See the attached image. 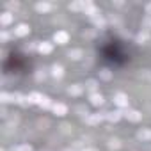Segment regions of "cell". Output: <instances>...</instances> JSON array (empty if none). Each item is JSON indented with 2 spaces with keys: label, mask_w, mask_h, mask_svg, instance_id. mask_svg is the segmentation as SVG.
I'll return each mask as SVG.
<instances>
[{
  "label": "cell",
  "mask_w": 151,
  "mask_h": 151,
  "mask_svg": "<svg viewBox=\"0 0 151 151\" xmlns=\"http://www.w3.org/2000/svg\"><path fill=\"white\" fill-rule=\"evenodd\" d=\"M53 41H55V43H59V45H66V43L69 41V34H68V32H64V30H59V32H55Z\"/></svg>",
  "instance_id": "6da1fadb"
},
{
  "label": "cell",
  "mask_w": 151,
  "mask_h": 151,
  "mask_svg": "<svg viewBox=\"0 0 151 151\" xmlns=\"http://www.w3.org/2000/svg\"><path fill=\"white\" fill-rule=\"evenodd\" d=\"M114 101H116L117 107H128V96L123 94V93H117V94L114 96Z\"/></svg>",
  "instance_id": "7a4b0ae2"
},
{
  "label": "cell",
  "mask_w": 151,
  "mask_h": 151,
  "mask_svg": "<svg viewBox=\"0 0 151 151\" xmlns=\"http://www.w3.org/2000/svg\"><path fill=\"white\" fill-rule=\"evenodd\" d=\"M68 57H69L71 60H80V59L84 57V52H82L80 48H73V50L68 52Z\"/></svg>",
  "instance_id": "3957f363"
},
{
  "label": "cell",
  "mask_w": 151,
  "mask_h": 151,
  "mask_svg": "<svg viewBox=\"0 0 151 151\" xmlns=\"http://www.w3.org/2000/svg\"><path fill=\"white\" fill-rule=\"evenodd\" d=\"M124 117L126 119H130V121H133V123H137V121H140V112L139 110H126L124 112Z\"/></svg>",
  "instance_id": "277c9868"
},
{
  "label": "cell",
  "mask_w": 151,
  "mask_h": 151,
  "mask_svg": "<svg viewBox=\"0 0 151 151\" xmlns=\"http://www.w3.org/2000/svg\"><path fill=\"white\" fill-rule=\"evenodd\" d=\"M52 77H53V78H62V77H64L62 66H59V64H53V66H52Z\"/></svg>",
  "instance_id": "5b68a950"
},
{
  "label": "cell",
  "mask_w": 151,
  "mask_h": 151,
  "mask_svg": "<svg viewBox=\"0 0 151 151\" xmlns=\"http://www.w3.org/2000/svg\"><path fill=\"white\" fill-rule=\"evenodd\" d=\"M82 91H84V87H82L80 84H73V86L68 87V93H69L71 96H78V94H82Z\"/></svg>",
  "instance_id": "8992f818"
},
{
  "label": "cell",
  "mask_w": 151,
  "mask_h": 151,
  "mask_svg": "<svg viewBox=\"0 0 151 151\" xmlns=\"http://www.w3.org/2000/svg\"><path fill=\"white\" fill-rule=\"evenodd\" d=\"M29 30H30V27H29V25H25V23H22V25H18V27L14 29V34L22 37V36H27V34H29Z\"/></svg>",
  "instance_id": "52a82bcc"
},
{
  "label": "cell",
  "mask_w": 151,
  "mask_h": 151,
  "mask_svg": "<svg viewBox=\"0 0 151 151\" xmlns=\"http://www.w3.org/2000/svg\"><path fill=\"white\" fill-rule=\"evenodd\" d=\"M52 110H53L57 116H64V114L68 112V109H66V105H64V103H53Z\"/></svg>",
  "instance_id": "ba28073f"
},
{
  "label": "cell",
  "mask_w": 151,
  "mask_h": 151,
  "mask_svg": "<svg viewBox=\"0 0 151 151\" xmlns=\"http://www.w3.org/2000/svg\"><path fill=\"white\" fill-rule=\"evenodd\" d=\"M52 48H53V46H52V43H46V41H43V43H39V45H37V50H39L41 53H50V52H52Z\"/></svg>",
  "instance_id": "9c48e42d"
},
{
  "label": "cell",
  "mask_w": 151,
  "mask_h": 151,
  "mask_svg": "<svg viewBox=\"0 0 151 151\" xmlns=\"http://www.w3.org/2000/svg\"><path fill=\"white\" fill-rule=\"evenodd\" d=\"M121 116H123V112H121V110H114V112H109L105 117H107L109 121L116 123V121H119V119H121Z\"/></svg>",
  "instance_id": "30bf717a"
},
{
  "label": "cell",
  "mask_w": 151,
  "mask_h": 151,
  "mask_svg": "<svg viewBox=\"0 0 151 151\" xmlns=\"http://www.w3.org/2000/svg\"><path fill=\"white\" fill-rule=\"evenodd\" d=\"M50 7H52V6H50L48 2H37V4H36V11H37V13H48Z\"/></svg>",
  "instance_id": "8fae6325"
},
{
  "label": "cell",
  "mask_w": 151,
  "mask_h": 151,
  "mask_svg": "<svg viewBox=\"0 0 151 151\" xmlns=\"http://www.w3.org/2000/svg\"><path fill=\"white\" fill-rule=\"evenodd\" d=\"M101 119H103V116H100V114H93V116H87V117H86L87 124H98Z\"/></svg>",
  "instance_id": "7c38bea8"
},
{
  "label": "cell",
  "mask_w": 151,
  "mask_h": 151,
  "mask_svg": "<svg viewBox=\"0 0 151 151\" xmlns=\"http://www.w3.org/2000/svg\"><path fill=\"white\" fill-rule=\"evenodd\" d=\"M137 137H139L140 140H149V139H151V132L146 130V128H142V130L137 132Z\"/></svg>",
  "instance_id": "4fadbf2b"
},
{
  "label": "cell",
  "mask_w": 151,
  "mask_h": 151,
  "mask_svg": "<svg viewBox=\"0 0 151 151\" xmlns=\"http://www.w3.org/2000/svg\"><path fill=\"white\" fill-rule=\"evenodd\" d=\"M13 13H4L2 16H0V23H2V25H9L11 22H13Z\"/></svg>",
  "instance_id": "5bb4252c"
},
{
  "label": "cell",
  "mask_w": 151,
  "mask_h": 151,
  "mask_svg": "<svg viewBox=\"0 0 151 151\" xmlns=\"http://www.w3.org/2000/svg\"><path fill=\"white\" fill-rule=\"evenodd\" d=\"M147 39H149V32H146V30H140V32L137 34V43H139V45L146 43Z\"/></svg>",
  "instance_id": "9a60e30c"
},
{
  "label": "cell",
  "mask_w": 151,
  "mask_h": 151,
  "mask_svg": "<svg viewBox=\"0 0 151 151\" xmlns=\"http://www.w3.org/2000/svg\"><path fill=\"white\" fill-rule=\"evenodd\" d=\"M91 103H93V105H101V103H103V96L98 94V93L91 94Z\"/></svg>",
  "instance_id": "2e32d148"
},
{
  "label": "cell",
  "mask_w": 151,
  "mask_h": 151,
  "mask_svg": "<svg viewBox=\"0 0 151 151\" xmlns=\"http://www.w3.org/2000/svg\"><path fill=\"white\" fill-rule=\"evenodd\" d=\"M41 100H43V96H41L39 93H32V94L29 96V101H30V103H41Z\"/></svg>",
  "instance_id": "e0dca14e"
},
{
  "label": "cell",
  "mask_w": 151,
  "mask_h": 151,
  "mask_svg": "<svg viewBox=\"0 0 151 151\" xmlns=\"http://www.w3.org/2000/svg\"><path fill=\"white\" fill-rule=\"evenodd\" d=\"M84 6H86V2H73V4H69V9H73V11H84Z\"/></svg>",
  "instance_id": "ac0fdd59"
},
{
  "label": "cell",
  "mask_w": 151,
  "mask_h": 151,
  "mask_svg": "<svg viewBox=\"0 0 151 151\" xmlns=\"http://www.w3.org/2000/svg\"><path fill=\"white\" fill-rule=\"evenodd\" d=\"M0 101H2V103L14 101V96H13V94H7V93H2V94H0Z\"/></svg>",
  "instance_id": "d6986e66"
},
{
  "label": "cell",
  "mask_w": 151,
  "mask_h": 151,
  "mask_svg": "<svg viewBox=\"0 0 151 151\" xmlns=\"http://www.w3.org/2000/svg\"><path fill=\"white\" fill-rule=\"evenodd\" d=\"M96 87H98V82H96V80H87V82H86V89H89V91H93V94H94V91H96Z\"/></svg>",
  "instance_id": "ffe728a7"
},
{
  "label": "cell",
  "mask_w": 151,
  "mask_h": 151,
  "mask_svg": "<svg viewBox=\"0 0 151 151\" xmlns=\"http://www.w3.org/2000/svg\"><path fill=\"white\" fill-rule=\"evenodd\" d=\"M13 96H14V101H16L18 105H27V101H25V96H23V94H20V93H14Z\"/></svg>",
  "instance_id": "44dd1931"
},
{
  "label": "cell",
  "mask_w": 151,
  "mask_h": 151,
  "mask_svg": "<svg viewBox=\"0 0 151 151\" xmlns=\"http://www.w3.org/2000/svg\"><path fill=\"white\" fill-rule=\"evenodd\" d=\"M109 147L110 149H119L121 147V140L119 139H110L109 140Z\"/></svg>",
  "instance_id": "7402d4cb"
},
{
  "label": "cell",
  "mask_w": 151,
  "mask_h": 151,
  "mask_svg": "<svg viewBox=\"0 0 151 151\" xmlns=\"http://www.w3.org/2000/svg\"><path fill=\"white\" fill-rule=\"evenodd\" d=\"M39 105H41L43 109H50V107H53V105H52V100H50L48 96H43V100H41Z\"/></svg>",
  "instance_id": "603a6c76"
},
{
  "label": "cell",
  "mask_w": 151,
  "mask_h": 151,
  "mask_svg": "<svg viewBox=\"0 0 151 151\" xmlns=\"http://www.w3.org/2000/svg\"><path fill=\"white\" fill-rule=\"evenodd\" d=\"M11 151H32V147H30L29 144H22V146H16V147H13Z\"/></svg>",
  "instance_id": "cb8c5ba5"
},
{
  "label": "cell",
  "mask_w": 151,
  "mask_h": 151,
  "mask_svg": "<svg viewBox=\"0 0 151 151\" xmlns=\"http://www.w3.org/2000/svg\"><path fill=\"white\" fill-rule=\"evenodd\" d=\"M93 22H94V25H96V27H100V29H103V27H105V20H103V18H100V16L93 18Z\"/></svg>",
  "instance_id": "d4e9b609"
},
{
  "label": "cell",
  "mask_w": 151,
  "mask_h": 151,
  "mask_svg": "<svg viewBox=\"0 0 151 151\" xmlns=\"http://www.w3.org/2000/svg\"><path fill=\"white\" fill-rule=\"evenodd\" d=\"M45 77H46L45 69H37V73H36V80H37V82H41V80H45Z\"/></svg>",
  "instance_id": "484cf974"
},
{
  "label": "cell",
  "mask_w": 151,
  "mask_h": 151,
  "mask_svg": "<svg viewBox=\"0 0 151 151\" xmlns=\"http://www.w3.org/2000/svg\"><path fill=\"white\" fill-rule=\"evenodd\" d=\"M100 77H101L103 80H109L112 75H110V71H109V69H101V71H100Z\"/></svg>",
  "instance_id": "4316f807"
},
{
  "label": "cell",
  "mask_w": 151,
  "mask_h": 151,
  "mask_svg": "<svg viewBox=\"0 0 151 151\" xmlns=\"http://www.w3.org/2000/svg\"><path fill=\"white\" fill-rule=\"evenodd\" d=\"M6 7H9V9H18V2H6Z\"/></svg>",
  "instance_id": "83f0119b"
},
{
  "label": "cell",
  "mask_w": 151,
  "mask_h": 151,
  "mask_svg": "<svg viewBox=\"0 0 151 151\" xmlns=\"http://www.w3.org/2000/svg\"><path fill=\"white\" fill-rule=\"evenodd\" d=\"M0 37H2V41H7V39H9V34H7L6 30H2V36H0Z\"/></svg>",
  "instance_id": "f1b7e54d"
},
{
  "label": "cell",
  "mask_w": 151,
  "mask_h": 151,
  "mask_svg": "<svg viewBox=\"0 0 151 151\" xmlns=\"http://www.w3.org/2000/svg\"><path fill=\"white\" fill-rule=\"evenodd\" d=\"M2 117H7V110H6V107H2V114H0Z\"/></svg>",
  "instance_id": "f546056e"
},
{
  "label": "cell",
  "mask_w": 151,
  "mask_h": 151,
  "mask_svg": "<svg viewBox=\"0 0 151 151\" xmlns=\"http://www.w3.org/2000/svg\"><path fill=\"white\" fill-rule=\"evenodd\" d=\"M84 151H98V149H96V147H86Z\"/></svg>",
  "instance_id": "4dcf8cb0"
}]
</instances>
